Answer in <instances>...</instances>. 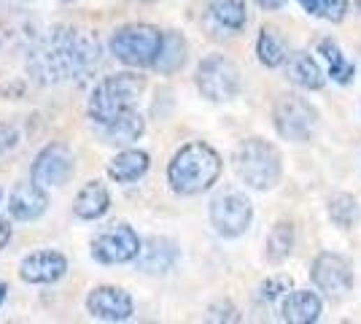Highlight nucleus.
I'll list each match as a JSON object with an SVG mask.
<instances>
[{"instance_id":"nucleus-32","label":"nucleus","mask_w":361,"mask_h":324,"mask_svg":"<svg viewBox=\"0 0 361 324\" xmlns=\"http://www.w3.org/2000/svg\"><path fill=\"white\" fill-rule=\"evenodd\" d=\"M254 3L261 6V8H267V11H275V8H283L286 0H254Z\"/></svg>"},{"instance_id":"nucleus-14","label":"nucleus","mask_w":361,"mask_h":324,"mask_svg":"<svg viewBox=\"0 0 361 324\" xmlns=\"http://www.w3.org/2000/svg\"><path fill=\"white\" fill-rule=\"evenodd\" d=\"M178 260V246L170 238H162V235H151L141 241V251L135 257V265L141 273H148V276H160V273H167Z\"/></svg>"},{"instance_id":"nucleus-25","label":"nucleus","mask_w":361,"mask_h":324,"mask_svg":"<svg viewBox=\"0 0 361 324\" xmlns=\"http://www.w3.org/2000/svg\"><path fill=\"white\" fill-rule=\"evenodd\" d=\"M318 54H323V60L329 62V79L337 81V84H351L353 73H356V65L345 60V54H342L340 46L335 40H321L318 43Z\"/></svg>"},{"instance_id":"nucleus-30","label":"nucleus","mask_w":361,"mask_h":324,"mask_svg":"<svg viewBox=\"0 0 361 324\" xmlns=\"http://www.w3.org/2000/svg\"><path fill=\"white\" fill-rule=\"evenodd\" d=\"M17 141H20V130L11 127V124H0V154L8 152V149H14Z\"/></svg>"},{"instance_id":"nucleus-26","label":"nucleus","mask_w":361,"mask_h":324,"mask_svg":"<svg viewBox=\"0 0 361 324\" xmlns=\"http://www.w3.org/2000/svg\"><path fill=\"white\" fill-rule=\"evenodd\" d=\"M329 219L342 227V230H351L353 224L359 222L361 211H359V200L353 198V195H348V192H337V195H332L329 198Z\"/></svg>"},{"instance_id":"nucleus-2","label":"nucleus","mask_w":361,"mask_h":324,"mask_svg":"<svg viewBox=\"0 0 361 324\" xmlns=\"http://www.w3.org/2000/svg\"><path fill=\"white\" fill-rule=\"evenodd\" d=\"M221 176V157L202 141L183 143L167 165V184L176 195H200Z\"/></svg>"},{"instance_id":"nucleus-19","label":"nucleus","mask_w":361,"mask_h":324,"mask_svg":"<svg viewBox=\"0 0 361 324\" xmlns=\"http://www.w3.org/2000/svg\"><path fill=\"white\" fill-rule=\"evenodd\" d=\"M143 130H146V122H143V117L135 108L124 111L119 119L102 124L105 143H114V146H130V143H135L143 135Z\"/></svg>"},{"instance_id":"nucleus-3","label":"nucleus","mask_w":361,"mask_h":324,"mask_svg":"<svg viewBox=\"0 0 361 324\" xmlns=\"http://www.w3.org/2000/svg\"><path fill=\"white\" fill-rule=\"evenodd\" d=\"M143 89H146V79L141 73L121 71L114 76H105L89 95V105H86L89 119L98 122V124H108V122L119 119L124 111L135 108Z\"/></svg>"},{"instance_id":"nucleus-10","label":"nucleus","mask_w":361,"mask_h":324,"mask_svg":"<svg viewBox=\"0 0 361 324\" xmlns=\"http://www.w3.org/2000/svg\"><path fill=\"white\" fill-rule=\"evenodd\" d=\"M310 279L326 297H345L353 286V267L342 254L323 251L310 267Z\"/></svg>"},{"instance_id":"nucleus-27","label":"nucleus","mask_w":361,"mask_h":324,"mask_svg":"<svg viewBox=\"0 0 361 324\" xmlns=\"http://www.w3.org/2000/svg\"><path fill=\"white\" fill-rule=\"evenodd\" d=\"M302 8L318 20L342 22L348 14V0H300Z\"/></svg>"},{"instance_id":"nucleus-18","label":"nucleus","mask_w":361,"mask_h":324,"mask_svg":"<svg viewBox=\"0 0 361 324\" xmlns=\"http://www.w3.org/2000/svg\"><path fill=\"white\" fill-rule=\"evenodd\" d=\"M148 165H151V160L143 149H124L108 162V176L116 184H132L146 176Z\"/></svg>"},{"instance_id":"nucleus-16","label":"nucleus","mask_w":361,"mask_h":324,"mask_svg":"<svg viewBox=\"0 0 361 324\" xmlns=\"http://www.w3.org/2000/svg\"><path fill=\"white\" fill-rule=\"evenodd\" d=\"M321 311H323V303L321 297L316 295V292H310V289H291L286 297H283V305H281V316L283 322L289 324H313L321 319Z\"/></svg>"},{"instance_id":"nucleus-5","label":"nucleus","mask_w":361,"mask_h":324,"mask_svg":"<svg viewBox=\"0 0 361 324\" xmlns=\"http://www.w3.org/2000/svg\"><path fill=\"white\" fill-rule=\"evenodd\" d=\"M162 38H164V33L154 24H143V22L124 24L111 38V54L130 68H146L157 60Z\"/></svg>"},{"instance_id":"nucleus-9","label":"nucleus","mask_w":361,"mask_h":324,"mask_svg":"<svg viewBox=\"0 0 361 324\" xmlns=\"http://www.w3.org/2000/svg\"><path fill=\"white\" fill-rule=\"evenodd\" d=\"M141 251V238L127 222L111 224L92 241V260L100 265H124L132 263Z\"/></svg>"},{"instance_id":"nucleus-17","label":"nucleus","mask_w":361,"mask_h":324,"mask_svg":"<svg viewBox=\"0 0 361 324\" xmlns=\"http://www.w3.org/2000/svg\"><path fill=\"white\" fill-rule=\"evenodd\" d=\"M108 208H111V192L100 182H86L76 195V200H73V214L84 222L100 219V216L108 214Z\"/></svg>"},{"instance_id":"nucleus-24","label":"nucleus","mask_w":361,"mask_h":324,"mask_svg":"<svg viewBox=\"0 0 361 324\" xmlns=\"http://www.w3.org/2000/svg\"><path fill=\"white\" fill-rule=\"evenodd\" d=\"M294 243H297V230H294V224L278 222L270 230V235H267V260L272 265L289 260L291 251H294Z\"/></svg>"},{"instance_id":"nucleus-7","label":"nucleus","mask_w":361,"mask_h":324,"mask_svg":"<svg viewBox=\"0 0 361 324\" xmlns=\"http://www.w3.org/2000/svg\"><path fill=\"white\" fill-rule=\"evenodd\" d=\"M316 108L300 95H281L275 108H272V122L278 135L291 143L310 141L313 130H316Z\"/></svg>"},{"instance_id":"nucleus-31","label":"nucleus","mask_w":361,"mask_h":324,"mask_svg":"<svg viewBox=\"0 0 361 324\" xmlns=\"http://www.w3.org/2000/svg\"><path fill=\"white\" fill-rule=\"evenodd\" d=\"M8 241H11V224L8 219H0V251L8 246Z\"/></svg>"},{"instance_id":"nucleus-13","label":"nucleus","mask_w":361,"mask_h":324,"mask_svg":"<svg viewBox=\"0 0 361 324\" xmlns=\"http://www.w3.org/2000/svg\"><path fill=\"white\" fill-rule=\"evenodd\" d=\"M68 273V260L60 251H36L20 265V279L24 284H54Z\"/></svg>"},{"instance_id":"nucleus-34","label":"nucleus","mask_w":361,"mask_h":324,"mask_svg":"<svg viewBox=\"0 0 361 324\" xmlns=\"http://www.w3.org/2000/svg\"><path fill=\"white\" fill-rule=\"evenodd\" d=\"M0 202H3V189H0Z\"/></svg>"},{"instance_id":"nucleus-20","label":"nucleus","mask_w":361,"mask_h":324,"mask_svg":"<svg viewBox=\"0 0 361 324\" xmlns=\"http://www.w3.org/2000/svg\"><path fill=\"white\" fill-rule=\"evenodd\" d=\"M189 57V46H186V38L180 36L178 30H167L164 33V38H162V49L160 54H157V60H154V71H160V73H176L183 68V62Z\"/></svg>"},{"instance_id":"nucleus-22","label":"nucleus","mask_w":361,"mask_h":324,"mask_svg":"<svg viewBox=\"0 0 361 324\" xmlns=\"http://www.w3.org/2000/svg\"><path fill=\"white\" fill-rule=\"evenodd\" d=\"M256 54L264 68H281L289 60V49L286 40L275 27H261L259 40H256Z\"/></svg>"},{"instance_id":"nucleus-21","label":"nucleus","mask_w":361,"mask_h":324,"mask_svg":"<svg viewBox=\"0 0 361 324\" xmlns=\"http://www.w3.org/2000/svg\"><path fill=\"white\" fill-rule=\"evenodd\" d=\"M286 73H289V79L294 81L297 87H302V89H321L323 84H326V76H323L321 65L313 60L307 52L291 54Z\"/></svg>"},{"instance_id":"nucleus-29","label":"nucleus","mask_w":361,"mask_h":324,"mask_svg":"<svg viewBox=\"0 0 361 324\" xmlns=\"http://www.w3.org/2000/svg\"><path fill=\"white\" fill-rule=\"evenodd\" d=\"M208 319H213V322H238L240 316H238V311L232 305L224 303V305H213L210 314H208Z\"/></svg>"},{"instance_id":"nucleus-11","label":"nucleus","mask_w":361,"mask_h":324,"mask_svg":"<svg viewBox=\"0 0 361 324\" xmlns=\"http://www.w3.org/2000/svg\"><path fill=\"white\" fill-rule=\"evenodd\" d=\"M73 152L65 143H49L38 152V157L33 162V182L40 186H62L73 176Z\"/></svg>"},{"instance_id":"nucleus-28","label":"nucleus","mask_w":361,"mask_h":324,"mask_svg":"<svg viewBox=\"0 0 361 324\" xmlns=\"http://www.w3.org/2000/svg\"><path fill=\"white\" fill-rule=\"evenodd\" d=\"M291 289H294V281H291L289 276L278 273V276H272V279H267V281L261 284L259 297L264 300V303H281Z\"/></svg>"},{"instance_id":"nucleus-1","label":"nucleus","mask_w":361,"mask_h":324,"mask_svg":"<svg viewBox=\"0 0 361 324\" xmlns=\"http://www.w3.org/2000/svg\"><path fill=\"white\" fill-rule=\"evenodd\" d=\"M98 60V40L86 30L54 27L52 36L33 52V71L49 81H62Z\"/></svg>"},{"instance_id":"nucleus-15","label":"nucleus","mask_w":361,"mask_h":324,"mask_svg":"<svg viewBox=\"0 0 361 324\" xmlns=\"http://www.w3.org/2000/svg\"><path fill=\"white\" fill-rule=\"evenodd\" d=\"M46 208H49V198L38 182L17 184L8 195V211L20 222H36L38 216L46 214Z\"/></svg>"},{"instance_id":"nucleus-35","label":"nucleus","mask_w":361,"mask_h":324,"mask_svg":"<svg viewBox=\"0 0 361 324\" xmlns=\"http://www.w3.org/2000/svg\"><path fill=\"white\" fill-rule=\"evenodd\" d=\"M359 11H361V0H359Z\"/></svg>"},{"instance_id":"nucleus-8","label":"nucleus","mask_w":361,"mask_h":324,"mask_svg":"<svg viewBox=\"0 0 361 324\" xmlns=\"http://www.w3.org/2000/svg\"><path fill=\"white\" fill-rule=\"evenodd\" d=\"M254 222V205L240 192H221L210 200V224L221 238H240Z\"/></svg>"},{"instance_id":"nucleus-23","label":"nucleus","mask_w":361,"mask_h":324,"mask_svg":"<svg viewBox=\"0 0 361 324\" xmlns=\"http://www.w3.org/2000/svg\"><path fill=\"white\" fill-rule=\"evenodd\" d=\"M208 11L210 17L219 22L221 27L238 33L245 27L248 22V8H245V0H208Z\"/></svg>"},{"instance_id":"nucleus-6","label":"nucleus","mask_w":361,"mask_h":324,"mask_svg":"<svg viewBox=\"0 0 361 324\" xmlns=\"http://www.w3.org/2000/svg\"><path fill=\"white\" fill-rule=\"evenodd\" d=\"M194 81H197V89L202 92V98L213 103L232 101L240 92V71L224 54H208L197 65Z\"/></svg>"},{"instance_id":"nucleus-12","label":"nucleus","mask_w":361,"mask_h":324,"mask_svg":"<svg viewBox=\"0 0 361 324\" xmlns=\"http://www.w3.org/2000/svg\"><path fill=\"white\" fill-rule=\"evenodd\" d=\"M86 311L100 322H127L135 314V303L121 286H95L86 297Z\"/></svg>"},{"instance_id":"nucleus-4","label":"nucleus","mask_w":361,"mask_h":324,"mask_svg":"<svg viewBox=\"0 0 361 324\" xmlns=\"http://www.w3.org/2000/svg\"><path fill=\"white\" fill-rule=\"evenodd\" d=\"M235 173L251 189H272L283 173L281 152L261 138H248L235 149Z\"/></svg>"},{"instance_id":"nucleus-33","label":"nucleus","mask_w":361,"mask_h":324,"mask_svg":"<svg viewBox=\"0 0 361 324\" xmlns=\"http://www.w3.org/2000/svg\"><path fill=\"white\" fill-rule=\"evenodd\" d=\"M6 292H8V286L0 281V305H3V300H6Z\"/></svg>"}]
</instances>
